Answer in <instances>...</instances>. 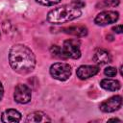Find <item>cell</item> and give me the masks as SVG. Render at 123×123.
I'll use <instances>...</instances> for the list:
<instances>
[{"instance_id": "obj_1", "label": "cell", "mask_w": 123, "mask_h": 123, "mask_svg": "<svg viewBox=\"0 0 123 123\" xmlns=\"http://www.w3.org/2000/svg\"><path fill=\"white\" fill-rule=\"evenodd\" d=\"M11 67L19 74H28L36 66V57L33 51L24 44H14L9 52Z\"/></svg>"}, {"instance_id": "obj_2", "label": "cell", "mask_w": 123, "mask_h": 123, "mask_svg": "<svg viewBox=\"0 0 123 123\" xmlns=\"http://www.w3.org/2000/svg\"><path fill=\"white\" fill-rule=\"evenodd\" d=\"M82 12L73 6H62L51 10L47 13V21L51 24H62L80 17Z\"/></svg>"}, {"instance_id": "obj_3", "label": "cell", "mask_w": 123, "mask_h": 123, "mask_svg": "<svg viewBox=\"0 0 123 123\" xmlns=\"http://www.w3.org/2000/svg\"><path fill=\"white\" fill-rule=\"evenodd\" d=\"M51 76L59 81H66L71 76V66L65 62H56L50 66Z\"/></svg>"}, {"instance_id": "obj_4", "label": "cell", "mask_w": 123, "mask_h": 123, "mask_svg": "<svg viewBox=\"0 0 123 123\" xmlns=\"http://www.w3.org/2000/svg\"><path fill=\"white\" fill-rule=\"evenodd\" d=\"M31 88L25 84H18L13 92V99L18 104H27L31 101Z\"/></svg>"}, {"instance_id": "obj_5", "label": "cell", "mask_w": 123, "mask_h": 123, "mask_svg": "<svg viewBox=\"0 0 123 123\" xmlns=\"http://www.w3.org/2000/svg\"><path fill=\"white\" fill-rule=\"evenodd\" d=\"M62 50L65 58L76 60L81 57V50H80L79 42H77V40H74V39L65 40L62 46Z\"/></svg>"}, {"instance_id": "obj_6", "label": "cell", "mask_w": 123, "mask_h": 123, "mask_svg": "<svg viewBox=\"0 0 123 123\" xmlns=\"http://www.w3.org/2000/svg\"><path fill=\"white\" fill-rule=\"evenodd\" d=\"M119 18V13L115 11H104L96 15L94 22L98 26H106L115 23Z\"/></svg>"}, {"instance_id": "obj_7", "label": "cell", "mask_w": 123, "mask_h": 123, "mask_svg": "<svg viewBox=\"0 0 123 123\" xmlns=\"http://www.w3.org/2000/svg\"><path fill=\"white\" fill-rule=\"evenodd\" d=\"M122 105V97L120 95H115L111 96L109 99L103 101L99 108L100 111L103 112H113L117 111Z\"/></svg>"}, {"instance_id": "obj_8", "label": "cell", "mask_w": 123, "mask_h": 123, "mask_svg": "<svg viewBox=\"0 0 123 123\" xmlns=\"http://www.w3.org/2000/svg\"><path fill=\"white\" fill-rule=\"evenodd\" d=\"M99 72V67L96 65H81L77 71V77L81 80H86L95 76Z\"/></svg>"}, {"instance_id": "obj_9", "label": "cell", "mask_w": 123, "mask_h": 123, "mask_svg": "<svg viewBox=\"0 0 123 123\" xmlns=\"http://www.w3.org/2000/svg\"><path fill=\"white\" fill-rule=\"evenodd\" d=\"M93 62L97 64L103 65V64H108L111 62V56L110 54L109 51L103 49V48H99L94 52L93 55Z\"/></svg>"}, {"instance_id": "obj_10", "label": "cell", "mask_w": 123, "mask_h": 123, "mask_svg": "<svg viewBox=\"0 0 123 123\" xmlns=\"http://www.w3.org/2000/svg\"><path fill=\"white\" fill-rule=\"evenodd\" d=\"M21 120V113L13 109H9L6 110L2 112L1 114V121L5 123H10V122H19Z\"/></svg>"}, {"instance_id": "obj_11", "label": "cell", "mask_w": 123, "mask_h": 123, "mask_svg": "<svg viewBox=\"0 0 123 123\" xmlns=\"http://www.w3.org/2000/svg\"><path fill=\"white\" fill-rule=\"evenodd\" d=\"M62 31L67 35L75 36V37H85L87 35V28L85 26H71V27H66L62 28Z\"/></svg>"}, {"instance_id": "obj_12", "label": "cell", "mask_w": 123, "mask_h": 123, "mask_svg": "<svg viewBox=\"0 0 123 123\" xmlns=\"http://www.w3.org/2000/svg\"><path fill=\"white\" fill-rule=\"evenodd\" d=\"M50 118L42 111H34L27 115L26 122L31 123H38V122H49Z\"/></svg>"}, {"instance_id": "obj_13", "label": "cell", "mask_w": 123, "mask_h": 123, "mask_svg": "<svg viewBox=\"0 0 123 123\" xmlns=\"http://www.w3.org/2000/svg\"><path fill=\"white\" fill-rule=\"evenodd\" d=\"M100 86L102 88L109 91H116L121 87L120 83L113 79H103L100 82Z\"/></svg>"}, {"instance_id": "obj_14", "label": "cell", "mask_w": 123, "mask_h": 123, "mask_svg": "<svg viewBox=\"0 0 123 123\" xmlns=\"http://www.w3.org/2000/svg\"><path fill=\"white\" fill-rule=\"evenodd\" d=\"M119 5V0H104L96 5L98 9H104L108 7H116Z\"/></svg>"}, {"instance_id": "obj_15", "label": "cell", "mask_w": 123, "mask_h": 123, "mask_svg": "<svg viewBox=\"0 0 123 123\" xmlns=\"http://www.w3.org/2000/svg\"><path fill=\"white\" fill-rule=\"evenodd\" d=\"M50 53H51L54 57H56V58H58V59H66V58L64 57V55L62 54V47H60V46H58V45H52L51 48H50Z\"/></svg>"}, {"instance_id": "obj_16", "label": "cell", "mask_w": 123, "mask_h": 123, "mask_svg": "<svg viewBox=\"0 0 123 123\" xmlns=\"http://www.w3.org/2000/svg\"><path fill=\"white\" fill-rule=\"evenodd\" d=\"M37 3L43 6H54L61 2V0H36Z\"/></svg>"}, {"instance_id": "obj_17", "label": "cell", "mask_w": 123, "mask_h": 123, "mask_svg": "<svg viewBox=\"0 0 123 123\" xmlns=\"http://www.w3.org/2000/svg\"><path fill=\"white\" fill-rule=\"evenodd\" d=\"M104 73H105V75L108 76V77H113V76L116 75V73H117V69H116L115 67L109 66V67H107V68L104 70Z\"/></svg>"}, {"instance_id": "obj_18", "label": "cell", "mask_w": 123, "mask_h": 123, "mask_svg": "<svg viewBox=\"0 0 123 123\" xmlns=\"http://www.w3.org/2000/svg\"><path fill=\"white\" fill-rule=\"evenodd\" d=\"M71 6L77 8V9H81V8H84L86 6V3L83 2V1H81V0H76V1H73L71 3Z\"/></svg>"}, {"instance_id": "obj_19", "label": "cell", "mask_w": 123, "mask_h": 123, "mask_svg": "<svg viewBox=\"0 0 123 123\" xmlns=\"http://www.w3.org/2000/svg\"><path fill=\"white\" fill-rule=\"evenodd\" d=\"M112 30H113V32H115L116 34H121L122 33V25H116V26H114L113 28H112Z\"/></svg>"}, {"instance_id": "obj_20", "label": "cell", "mask_w": 123, "mask_h": 123, "mask_svg": "<svg viewBox=\"0 0 123 123\" xmlns=\"http://www.w3.org/2000/svg\"><path fill=\"white\" fill-rule=\"evenodd\" d=\"M3 95H4V87H3L2 83L0 82V100L3 98Z\"/></svg>"}, {"instance_id": "obj_21", "label": "cell", "mask_w": 123, "mask_h": 123, "mask_svg": "<svg viewBox=\"0 0 123 123\" xmlns=\"http://www.w3.org/2000/svg\"><path fill=\"white\" fill-rule=\"evenodd\" d=\"M109 121H120V119H118V118H111V119H109Z\"/></svg>"}]
</instances>
